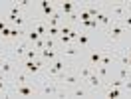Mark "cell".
I'll return each mask as SVG.
<instances>
[{
    "label": "cell",
    "instance_id": "cell-15",
    "mask_svg": "<svg viewBox=\"0 0 131 99\" xmlns=\"http://www.w3.org/2000/svg\"><path fill=\"white\" fill-rule=\"evenodd\" d=\"M78 54H80V50L75 48L74 44H72V46H66V48H62V50H60V56H62V58H66V56L74 58V56H78Z\"/></svg>",
    "mask_w": 131,
    "mask_h": 99
},
{
    "label": "cell",
    "instance_id": "cell-6",
    "mask_svg": "<svg viewBox=\"0 0 131 99\" xmlns=\"http://www.w3.org/2000/svg\"><path fill=\"white\" fill-rule=\"evenodd\" d=\"M103 8L111 14L113 20H123V18L129 14V10L125 6V2H119V4H103Z\"/></svg>",
    "mask_w": 131,
    "mask_h": 99
},
{
    "label": "cell",
    "instance_id": "cell-8",
    "mask_svg": "<svg viewBox=\"0 0 131 99\" xmlns=\"http://www.w3.org/2000/svg\"><path fill=\"white\" fill-rule=\"evenodd\" d=\"M95 20H97L99 28H101L103 32H105L107 28L111 26V22H113V18H111V14H109V12H107L105 8H101V10L97 12V16H95Z\"/></svg>",
    "mask_w": 131,
    "mask_h": 99
},
{
    "label": "cell",
    "instance_id": "cell-29",
    "mask_svg": "<svg viewBox=\"0 0 131 99\" xmlns=\"http://www.w3.org/2000/svg\"><path fill=\"white\" fill-rule=\"evenodd\" d=\"M6 26H8V22H6V20H0V32H2Z\"/></svg>",
    "mask_w": 131,
    "mask_h": 99
},
{
    "label": "cell",
    "instance_id": "cell-20",
    "mask_svg": "<svg viewBox=\"0 0 131 99\" xmlns=\"http://www.w3.org/2000/svg\"><path fill=\"white\" fill-rule=\"evenodd\" d=\"M40 38H42V36H40L38 32H36V30H32V28H28V32H26V40L30 42L32 46H34V44H36L38 40H40Z\"/></svg>",
    "mask_w": 131,
    "mask_h": 99
},
{
    "label": "cell",
    "instance_id": "cell-25",
    "mask_svg": "<svg viewBox=\"0 0 131 99\" xmlns=\"http://www.w3.org/2000/svg\"><path fill=\"white\" fill-rule=\"evenodd\" d=\"M95 71H97V75L101 77V79H105V81H107V75H109V71H107L105 66H95Z\"/></svg>",
    "mask_w": 131,
    "mask_h": 99
},
{
    "label": "cell",
    "instance_id": "cell-10",
    "mask_svg": "<svg viewBox=\"0 0 131 99\" xmlns=\"http://www.w3.org/2000/svg\"><path fill=\"white\" fill-rule=\"evenodd\" d=\"M101 54H103V48L101 50H97V48L90 50V52H88V58H85V64L91 66V67L99 66V64H101Z\"/></svg>",
    "mask_w": 131,
    "mask_h": 99
},
{
    "label": "cell",
    "instance_id": "cell-7",
    "mask_svg": "<svg viewBox=\"0 0 131 99\" xmlns=\"http://www.w3.org/2000/svg\"><path fill=\"white\" fill-rule=\"evenodd\" d=\"M83 83L90 87V91H95V93H97V91H103V87H105V83H107V81H105V79H101V77L97 75V71L93 69V73H91Z\"/></svg>",
    "mask_w": 131,
    "mask_h": 99
},
{
    "label": "cell",
    "instance_id": "cell-26",
    "mask_svg": "<svg viewBox=\"0 0 131 99\" xmlns=\"http://www.w3.org/2000/svg\"><path fill=\"white\" fill-rule=\"evenodd\" d=\"M48 36L58 38V36H60V26H48Z\"/></svg>",
    "mask_w": 131,
    "mask_h": 99
},
{
    "label": "cell",
    "instance_id": "cell-2",
    "mask_svg": "<svg viewBox=\"0 0 131 99\" xmlns=\"http://www.w3.org/2000/svg\"><path fill=\"white\" fill-rule=\"evenodd\" d=\"M20 67L26 69L32 77L40 79L42 75H44V69H46V61L40 59V58H38V59H22V61H20Z\"/></svg>",
    "mask_w": 131,
    "mask_h": 99
},
{
    "label": "cell",
    "instance_id": "cell-9",
    "mask_svg": "<svg viewBox=\"0 0 131 99\" xmlns=\"http://www.w3.org/2000/svg\"><path fill=\"white\" fill-rule=\"evenodd\" d=\"M66 95H72V97H88L90 95V87L85 83H78L74 87L66 89Z\"/></svg>",
    "mask_w": 131,
    "mask_h": 99
},
{
    "label": "cell",
    "instance_id": "cell-11",
    "mask_svg": "<svg viewBox=\"0 0 131 99\" xmlns=\"http://www.w3.org/2000/svg\"><path fill=\"white\" fill-rule=\"evenodd\" d=\"M28 28L36 30L40 36H48V22H46V20H42V18H34L32 22H30V26H28Z\"/></svg>",
    "mask_w": 131,
    "mask_h": 99
},
{
    "label": "cell",
    "instance_id": "cell-24",
    "mask_svg": "<svg viewBox=\"0 0 131 99\" xmlns=\"http://www.w3.org/2000/svg\"><path fill=\"white\" fill-rule=\"evenodd\" d=\"M129 77H131V69L127 66H119V79L125 81V79H129Z\"/></svg>",
    "mask_w": 131,
    "mask_h": 99
},
{
    "label": "cell",
    "instance_id": "cell-14",
    "mask_svg": "<svg viewBox=\"0 0 131 99\" xmlns=\"http://www.w3.org/2000/svg\"><path fill=\"white\" fill-rule=\"evenodd\" d=\"M103 95L109 99H117V97H121V89L119 87H111V85H105L103 87Z\"/></svg>",
    "mask_w": 131,
    "mask_h": 99
},
{
    "label": "cell",
    "instance_id": "cell-28",
    "mask_svg": "<svg viewBox=\"0 0 131 99\" xmlns=\"http://www.w3.org/2000/svg\"><path fill=\"white\" fill-rule=\"evenodd\" d=\"M80 34H82L80 30H75V28H72V32L68 34V36H70V40H72V42H75L78 38H80Z\"/></svg>",
    "mask_w": 131,
    "mask_h": 99
},
{
    "label": "cell",
    "instance_id": "cell-5",
    "mask_svg": "<svg viewBox=\"0 0 131 99\" xmlns=\"http://www.w3.org/2000/svg\"><path fill=\"white\" fill-rule=\"evenodd\" d=\"M30 46H32V44L26 40V38H24V40H18V42H14V44L10 46L8 56H10L12 59H16L18 64H20V61H22V58L26 56V52H28V48H30Z\"/></svg>",
    "mask_w": 131,
    "mask_h": 99
},
{
    "label": "cell",
    "instance_id": "cell-16",
    "mask_svg": "<svg viewBox=\"0 0 131 99\" xmlns=\"http://www.w3.org/2000/svg\"><path fill=\"white\" fill-rule=\"evenodd\" d=\"M60 14L72 16L74 14V2H60Z\"/></svg>",
    "mask_w": 131,
    "mask_h": 99
},
{
    "label": "cell",
    "instance_id": "cell-18",
    "mask_svg": "<svg viewBox=\"0 0 131 99\" xmlns=\"http://www.w3.org/2000/svg\"><path fill=\"white\" fill-rule=\"evenodd\" d=\"M75 42H78V46H80L82 50H88V48L91 46V38L88 36V34H83V32L80 34V38H78Z\"/></svg>",
    "mask_w": 131,
    "mask_h": 99
},
{
    "label": "cell",
    "instance_id": "cell-27",
    "mask_svg": "<svg viewBox=\"0 0 131 99\" xmlns=\"http://www.w3.org/2000/svg\"><path fill=\"white\" fill-rule=\"evenodd\" d=\"M105 85H111V87H119V89H121V87H123V79H119V77H117V79H111V81H107Z\"/></svg>",
    "mask_w": 131,
    "mask_h": 99
},
{
    "label": "cell",
    "instance_id": "cell-3",
    "mask_svg": "<svg viewBox=\"0 0 131 99\" xmlns=\"http://www.w3.org/2000/svg\"><path fill=\"white\" fill-rule=\"evenodd\" d=\"M10 93L16 95V97H34V95H38V81H34V83H12Z\"/></svg>",
    "mask_w": 131,
    "mask_h": 99
},
{
    "label": "cell",
    "instance_id": "cell-30",
    "mask_svg": "<svg viewBox=\"0 0 131 99\" xmlns=\"http://www.w3.org/2000/svg\"><path fill=\"white\" fill-rule=\"evenodd\" d=\"M0 50H2V48H0ZM4 58H6V56H4V54H2V52H0V61H2V59H4Z\"/></svg>",
    "mask_w": 131,
    "mask_h": 99
},
{
    "label": "cell",
    "instance_id": "cell-23",
    "mask_svg": "<svg viewBox=\"0 0 131 99\" xmlns=\"http://www.w3.org/2000/svg\"><path fill=\"white\" fill-rule=\"evenodd\" d=\"M46 22H48V26H62V14L56 12V14H54L52 18H48Z\"/></svg>",
    "mask_w": 131,
    "mask_h": 99
},
{
    "label": "cell",
    "instance_id": "cell-17",
    "mask_svg": "<svg viewBox=\"0 0 131 99\" xmlns=\"http://www.w3.org/2000/svg\"><path fill=\"white\" fill-rule=\"evenodd\" d=\"M119 66H129V50H121L117 52V59H115Z\"/></svg>",
    "mask_w": 131,
    "mask_h": 99
},
{
    "label": "cell",
    "instance_id": "cell-19",
    "mask_svg": "<svg viewBox=\"0 0 131 99\" xmlns=\"http://www.w3.org/2000/svg\"><path fill=\"white\" fill-rule=\"evenodd\" d=\"M58 38L52 36H44V50H58Z\"/></svg>",
    "mask_w": 131,
    "mask_h": 99
},
{
    "label": "cell",
    "instance_id": "cell-13",
    "mask_svg": "<svg viewBox=\"0 0 131 99\" xmlns=\"http://www.w3.org/2000/svg\"><path fill=\"white\" fill-rule=\"evenodd\" d=\"M74 69L78 71V75H80V79H82V81H85V79H88V77H90V75L93 73V69H95V67L88 66V64H83L82 67H74Z\"/></svg>",
    "mask_w": 131,
    "mask_h": 99
},
{
    "label": "cell",
    "instance_id": "cell-1",
    "mask_svg": "<svg viewBox=\"0 0 131 99\" xmlns=\"http://www.w3.org/2000/svg\"><path fill=\"white\" fill-rule=\"evenodd\" d=\"M38 95H42V97H60V95H66V91L60 87V83L56 79L40 77L38 79Z\"/></svg>",
    "mask_w": 131,
    "mask_h": 99
},
{
    "label": "cell",
    "instance_id": "cell-22",
    "mask_svg": "<svg viewBox=\"0 0 131 99\" xmlns=\"http://www.w3.org/2000/svg\"><path fill=\"white\" fill-rule=\"evenodd\" d=\"M38 58H40V50H36L34 46H30L28 52H26V56L22 59H38Z\"/></svg>",
    "mask_w": 131,
    "mask_h": 99
},
{
    "label": "cell",
    "instance_id": "cell-21",
    "mask_svg": "<svg viewBox=\"0 0 131 99\" xmlns=\"http://www.w3.org/2000/svg\"><path fill=\"white\" fill-rule=\"evenodd\" d=\"M40 12L44 14V16H46V20H48V18H52L54 14H56L58 10H56V6H54V4H48V6H44V8H40Z\"/></svg>",
    "mask_w": 131,
    "mask_h": 99
},
{
    "label": "cell",
    "instance_id": "cell-12",
    "mask_svg": "<svg viewBox=\"0 0 131 99\" xmlns=\"http://www.w3.org/2000/svg\"><path fill=\"white\" fill-rule=\"evenodd\" d=\"M58 58H60V50H40V59H44L46 64H52Z\"/></svg>",
    "mask_w": 131,
    "mask_h": 99
},
{
    "label": "cell",
    "instance_id": "cell-4",
    "mask_svg": "<svg viewBox=\"0 0 131 99\" xmlns=\"http://www.w3.org/2000/svg\"><path fill=\"white\" fill-rule=\"evenodd\" d=\"M127 32H129V30H127V28L119 22V20H113V22H111V26L105 30V34H107V44H105V46H109V48H111L115 42L119 40L123 34H127Z\"/></svg>",
    "mask_w": 131,
    "mask_h": 99
}]
</instances>
